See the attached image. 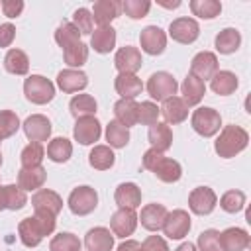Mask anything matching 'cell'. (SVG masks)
<instances>
[{"label":"cell","mask_w":251,"mask_h":251,"mask_svg":"<svg viewBox=\"0 0 251 251\" xmlns=\"http://www.w3.org/2000/svg\"><path fill=\"white\" fill-rule=\"evenodd\" d=\"M247 141H249V135L243 127L239 126H226L220 133V137L216 139V153L224 159H229V157H235L237 153H241L245 147H247Z\"/></svg>","instance_id":"6da1fadb"},{"label":"cell","mask_w":251,"mask_h":251,"mask_svg":"<svg viewBox=\"0 0 251 251\" xmlns=\"http://www.w3.org/2000/svg\"><path fill=\"white\" fill-rule=\"evenodd\" d=\"M24 94L33 104H47L55 96V86L49 78L41 75H31L24 82Z\"/></svg>","instance_id":"7a4b0ae2"},{"label":"cell","mask_w":251,"mask_h":251,"mask_svg":"<svg viewBox=\"0 0 251 251\" xmlns=\"http://www.w3.org/2000/svg\"><path fill=\"white\" fill-rule=\"evenodd\" d=\"M176 80L171 73H165V71H159V73H153L147 80V92L153 100H167L171 96L176 94Z\"/></svg>","instance_id":"3957f363"},{"label":"cell","mask_w":251,"mask_h":251,"mask_svg":"<svg viewBox=\"0 0 251 251\" xmlns=\"http://www.w3.org/2000/svg\"><path fill=\"white\" fill-rule=\"evenodd\" d=\"M222 126V118L214 108H198L192 114V127L196 133H200L202 137H212L214 133L220 131Z\"/></svg>","instance_id":"277c9868"},{"label":"cell","mask_w":251,"mask_h":251,"mask_svg":"<svg viewBox=\"0 0 251 251\" xmlns=\"http://www.w3.org/2000/svg\"><path fill=\"white\" fill-rule=\"evenodd\" d=\"M96 204H98V194L92 186H78L69 196V208L76 216L90 214L96 208Z\"/></svg>","instance_id":"5b68a950"},{"label":"cell","mask_w":251,"mask_h":251,"mask_svg":"<svg viewBox=\"0 0 251 251\" xmlns=\"http://www.w3.org/2000/svg\"><path fill=\"white\" fill-rule=\"evenodd\" d=\"M190 229V216L184 210H173L167 212L163 231L169 239H182Z\"/></svg>","instance_id":"8992f818"},{"label":"cell","mask_w":251,"mask_h":251,"mask_svg":"<svg viewBox=\"0 0 251 251\" xmlns=\"http://www.w3.org/2000/svg\"><path fill=\"white\" fill-rule=\"evenodd\" d=\"M216 204H218V196H216V192H214L212 188H208V186H198V188H194V190L190 192V196H188V206H190V210H192L194 214H198V216L210 214V212L216 208Z\"/></svg>","instance_id":"52a82bcc"},{"label":"cell","mask_w":251,"mask_h":251,"mask_svg":"<svg viewBox=\"0 0 251 251\" xmlns=\"http://www.w3.org/2000/svg\"><path fill=\"white\" fill-rule=\"evenodd\" d=\"M169 35L178 43H192L200 35V27L192 18H176L169 25Z\"/></svg>","instance_id":"ba28073f"},{"label":"cell","mask_w":251,"mask_h":251,"mask_svg":"<svg viewBox=\"0 0 251 251\" xmlns=\"http://www.w3.org/2000/svg\"><path fill=\"white\" fill-rule=\"evenodd\" d=\"M218 73V57L210 51H200L190 63V75L198 80H208Z\"/></svg>","instance_id":"9c48e42d"},{"label":"cell","mask_w":251,"mask_h":251,"mask_svg":"<svg viewBox=\"0 0 251 251\" xmlns=\"http://www.w3.org/2000/svg\"><path fill=\"white\" fill-rule=\"evenodd\" d=\"M100 122L94 118V116H84V118H78L76 124H75V129H73V135L78 143L82 145H90L94 141L100 139Z\"/></svg>","instance_id":"30bf717a"},{"label":"cell","mask_w":251,"mask_h":251,"mask_svg":"<svg viewBox=\"0 0 251 251\" xmlns=\"http://www.w3.org/2000/svg\"><path fill=\"white\" fill-rule=\"evenodd\" d=\"M139 43H141V49L149 55H161L167 47V35L161 27L157 25H147L145 29H141V35H139Z\"/></svg>","instance_id":"8fae6325"},{"label":"cell","mask_w":251,"mask_h":251,"mask_svg":"<svg viewBox=\"0 0 251 251\" xmlns=\"http://www.w3.org/2000/svg\"><path fill=\"white\" fill-rule=\"evenodd\" d=\"M24 131L31 143H43L51 135V122L41 114H33L24 122Z\"/></svg>","instance_id":"7c38bea8"},{"label":"cell","mask_w":251,"mask_h":251,"mask_svg":"<svg viewBox=\"0 0 251 251\" xmlns=\"http://www.w3.org/2000/svg\"><path fill=\"white\" fill-rule=\"evenodd\" d=\"M135 226H137V216L129 208H120L110 218V227H112L114 235H118V237L131 235L135 231Z\"/></svg>","instance_id":"4fadbf2b"},{"label":"cell","mask_w":251,"mask_h":251,"mask_svg":"<svg viewBox=\"0 0 251 251\" xmlns=\"http://www.w3.org/2000/svg\"><path fill=\"white\" fill-rule=\"evenodd\" d=\"M116 69L120 73H127V75H135L139 69H141V53L137 47H131V45H126L122 47L118 53H116Z\"/></svg>","instance_id":"5bb4252c"},{"label":"cell","mask_w":251,"mask_h":251,"mask_svg":"<svg viewBox=\"0 0 251 251\" xmlns=\"http://www.w3.org/2000/svg\"><path fill=\"white\" fill-rule=\"evenodd\" d=\"M31 206L33 210H43V212H51L53 216H57L63 208V198L49 188H41L31 196Z\"/></svg>","instance_id":"9a60e30c"},{"label":"cell","mask_w":251,"mask_h":251,"mask_svg":"<svg viewBox=\"0 0 251 251\" xmlns=\"http://www.w3.org/2000/svg\"><path fill=\"white\" fill-rule=\"evenodd\" d=\"M47 178V171L39 167H22L18 173V186L22 190H37L43 186Z\"/></svg>","instance_id":"2e32d148"},{"label":"cell","mask_w":251,"mask_h":251,"mask_svg":"<svg viewBox=\"0 0 251 251\" xmlns=\"http://www.w3.org/2000/svg\"><path fill=\"white\" fill-rule=\"evenodd\" d=\"M165 218H167V208L163 204H147L141 208V226L149 231H159L163 229V224H165Z\"/></svg>","instance_id":"e0dca14e"},{"label":"cell","mask_w":251,"mask_h":251,"mask_svg":"<svg viewBox=\"0 0 251 251\" xmlns=\"http://www.w3.org/2000/svg\"><path fill=\"white\" fill-rule=\"evenodd\" d=\"M120 10H122V4L116 0H98V2H94L92 18L100 27H106V25H110L112 20H116L120 16Z\"/></svg>","instance_id":"ac0fdd59"},{"label":"cell","mask_w":251,"mask_h":251,"mask_svg":"<svg viewBox=\"0 0 251 251\" xmlns=\"http://www.w3.org/2000/svg\"><path fill=\"white\" fill-rule=\"evenodd\" d=\"M114 200L120 208H129V210H135L139 208L141 204V190L137 184L133 182H122L118 188H116V194H114Z\"/></svg>","instance_id":"d6986e66"},{"label":"cell","mask_w":251,"mask_h":251,"mask_svg":"<svg viewBox=\"0 0 251 251\" xmlns=\"http://www.w3.org/2000/svg\"><path fill=\"white\" fill-rule=\"evenodd\" d=\"M18 233H20V239L25 247H37L41 243V239L45 237L41 226L37 224L35 216L33 218H24L18 226Z\"/></svg>","instance_id":"ffe728a7"},{"label":"cell","mask_w":251,"mask_h":251,"mask_svg":"<svg viewBox=\"0 0 251 251\" xmlns=\"http://www.w3.org/2000/svg\"><path fill=\"white\" fill-rule=\"evenodd\" d=\"M88 84V76L82 71L75 69H65L57 75V86L63 92H78Z\"/></svg>","instance_id":"44dd1931"},{"label":"cell","mask_w":251,"mask_h":251,"mask_svg":"<svg viewBox=\"0 0 251 251\" xmlns=\"http://www.w3.org/2000/svg\"><path fill=\"white\" fill-rule=\"evenodd\" d=\"M224 251H243L249 247V233L241 227H227L220 233Z\"/></svg>","instance_id":"7402d4cb"},{"label":"cell","mask_w":251,"mask_h":251,"mask_svg":"<svg viewBox=\"0 0 251 251\" xmlns=\"http://www.w3.org/2000/svg\"><path fill=\"white\" fill-rule=\"evenodd\" d=\"M161 114H163V118H165L167 124H173V126H175V124H180V122L186 120V116H188V106L182 102V98L171 96V98H167V100L163 102Z\"/></svg>","instance_id":"603a6c76"},{"label":"cell","mask_w":251,"mask_h":251,"mask_svg":"<svg viewBox=\"0 0 251 251\" xmlns=\"http://www.w3.org/2000/svg\"><path fill=\"white\" fill-rule=\"evenodd\" d=\"M84 245L88 251H110L114 247V235L106 227H92L84 237Z\"/></svg>","instance_id":"cb8c5ba5"},{"label":"cell","mask_w":251,"mask_h":251,"mask_svg":"<svg viewBox=\"0 0 251 251\" xmlns=\"http://www.w3.org/2000/svg\"><path fill=\"white\" fill-rule=\"evenodd\" d=\"M114 86H116V92H118L122 98H129V100H133V98H135L137 94H141V90H143L141 78H137L135 75H127V73H120V75L116 76Z\"/></svg>","instance_id":"d4e9b609"},{"label":"cell","mask_w":251,"mask_h":251,"mask_svg":"<svg viewBox=\"0 0 251 251\" xmlns=\"http://www.w3.org/2000/svg\"><path fill=\"white\" fill-rule=\"evenodd\" d=\"M180 90H182V102H184L186 106H196V104L204 98V94H206L204 82L198 80V78L192 76V75H188V76L182 80Z\"/></svg>","instance_id":"484cf974"},{"label":"cell","mask_w":251,"mask_h":251,"mask_svg":"<svg viewBox=\"0 0 251 251\" xmlns=\"http://www.w3.org/2000/svg\"><path fill=\"white\" fill-rule=\"evenodd\" d=\"M147 137H149L151 147L157 149V151H161V153H165L173 145V131H171V127L167 124H159V122L153 124L149 127Z\"/></svg>","instance_id":"4316f807"},{"label":"cell","mask_w":251,"mask_h":251,"mask_svg":"<svg viewBox=\"0 0 251 251\" xmlns=\"http://www.w3.org/2000/svg\"><path fill=\"white\" fill-rule=\"evenodd\" d=\"M90 45L94 47L96 53H110L116 45V29L112 25L94 29L90 35Z\"/></svg>","instance_id":"83f0119b"},{"label":"cell","mask_w":251,"mask_h":251,"mask_svg":"<svg viewBox=\"0 0 251 251\" xmlns=\"http://www.w3.org/2000/svg\"><path fill=\"white\" fill-rule=\"evenodd\" d=\"M239 43H241V35L235 27H226L216 35V49L222 55L235 53L239 49Z\"/></svg>","instance_id":"f1b7e54d"},{"label":"cell","mask_w":251,"mask_h":251,"mask_svg":"<svg viewBox=\"0 0 251 251\" xmlns=\"http://www.w3.org/2000/svg\"><path fill=\"white\" fill-rule=\"evenodd\" d=\"M114 114H116V122H120L122 126L129 127L137 124V104L129 98H122L114 104Z\"/></svg>","instance_id":"f546056e"},{"label":"cell","mask_w":251,"mask_h":251,"mask_svg":"<svg viewBox=\"0 0 251 251\" xmlns=\"http://www.w3.org/2000/svg\"><path fill=\"white\" fill-rule=\"evenodd\" d=\"M210 80H212L210 82L212 90L220 96H227L237 88V76L231 71H218Z\"/></svg>","instance_id":"4dcf8cb0"},{"label":"cell","mask_w":251,"mask_h":251,"mask_svg":"<svg viewBox=\"0 0 251 251\" xmlns=\"http://www.w3.org/2000/svg\"><path fill=\"white\" fill-rule=\"evenodd\" d=\"M4 67L12 75H27L29 71V59L22 49H10L4 57Z\"/></svg>","instance_id":"1f68e13d"},{"label":"cell","mask_w":251,"mask_h":251,"mask_svg":"<svg viewBox=\"0 0 251 251\" xmlns=\"http://www.w3.org/2000/svg\"><path fill=\"white\" fill-rule=\"evenodd\" d=\"M153 173H155V176H157L159 180H163V182H176V180L180 178V175H182V169H180V165H178L175 159L163 157V159L155 165Z\"/></svg>","instance_id":"d6a6232c"},{"label":"cell","mask_w":251,"mask_h":251,"mask_svg":"<svg viewBox=\"0 0 251 251\" xmlns=\"http://www.w3.org/2000/svg\"><path fill=\"white\" fill-rule=\"evenodd\" d=\"M114 161H116V155H114V151H112L108 145H96V147L90 151V155H88V163H90V167L96 169V171H106V169H110V167L114 165Z\"/></svg>","instance_id":"836d02e7"},{"label":"cell","mask_w":251,"mask_h":251,"mask_svg":"<svg viewBox=\"0 0 251 251\" xmlns=\"http://www.w3.org/2000/svg\"><path fill=\"white\" fill-rule=\"evenodd\" d=\"M96 108H98V104H96V100L90 94H76L71 100V104H69V110H71V114L76 120L78 118H84V116L96 114Z\"/></svg>","instance_id":"e575fe53"},{"label":"cell","mask_w":251,"mask_h":251,"mask_svg":"<svg viewBox=\"0 0 251 251\" xmlns=\"http://www.w3.org/2000/svg\"><path fill=\"white\" fill-rule=\"evenodd\" d=\"M55 41H57L59 47L65 51V49H69V47H73V45H76V43L80 41V31L75 27V24L63 22V24L57 27V31H55Z\"/></svg>","instance_id":"d590c367"},{"label":"cell","mask_w":251,"mask_h":251,"mask_svg":"<svg viewBox=\"0 0 251 251\" xmlns=\"http://www.w3.org/2000/svg\"><path fill=\"white\" fill-rule=\"evenodd\" d=\"M71 155H73V145H71L69 139H65V137H55V139L49 141V145H47V157H49L51 161H55V163H65V161H69Z\"/></svg>","instance_id":"8d00e7d4"},{"label":"cell","mask_w":251,"mask_h":251,"mask_svg":"<svg viewBox=\"0 0 251 251\" xmlns=\"http://www.w3.org/2000/svg\"><path fill=\"white\" fill-rule=\"evenodd\" d=\"M106 139L112 147L120 149V147H126L127 141H129V129L126 126H122L120 122L112 120L108 126H106Z\"/></svg>","instance_id":"74e56055"},{"label":"cell","mask_w":251,"mask_h":251,"mask_svg":"<svg viewBox=\"0 0 251 251\" xmlns=\"http://www.w3.org/2000/svg\"><path fill=\"white\" fill-rule=\"evenodd\" d=\"M190 10H192L194 16H198L202 20H212V18L220 16L222 4L218 0H192L190 2Z\"/></svg>","instance_id":"f35d334b"},{"label":"cell","mask_w":251,"mask_h":251,"mask_svg":"<svg viewBox=\"0 0 251 251\" xmlns=\"http://www.w3.org/2000/svg\"><path fill=\"white\" fill-rule=\"evenodd\" d=\"M2 196H4V204H6L8 210H22L27 204L25 192L16 184L2 186Z\"/></svg>","instance_id":"ab89813d"},{"label":"cell","mask_w":251,"mask_h":251,"mask_svg":"<svg viewBox=\"0 0 251 251\" xmlns=\"http://www.w3.org/2000/svg\"><path fill=\"white\" fill-rule=\"evenodd\" d=\"M45 157V149L41 143H29L22 149V155H20V161H22V167H39L41 161Z\"/></svg>","instance_id":"60d3db41"},{"label":"cell","mask_w":251,"mask_h":251,"mask_svg":"<svg viewBox=\"0 0 251 251\" xmlns=\"http://www.w3.org/2000/svg\"><path fill=\"white\" fill-rule=\"evenodd\" d=\"M49 251H80V241L76 235L63 231L59 235H55L49 243Z\"/></svg>","instance_id":"b9f144b4"},{"label":"cell","mask_w":251,"mask_h":251,"mask_svg":"<svg viewBox=\"0 0 251 251\" xmlns=\"http://www.w3.org/2000/svg\"><path fill=\"white\" fill-rule=\"evenodd\" d=\"M220 206L222 210H226L227 214H235L239 210H243L245 206V194L241 190H227L222 198H220Z\"/></svg>","instance_id":"7bdbcfd3"},{"label":"cell","mask_w":251,"mask_h":251,"mask_svg":"<svg viewBox=\"0 0 251 251\" xmlns=\"http://www.w3.org/2000/svg\"><path fill=\"white\" fill-rule=\"evenodd\" d=\"M63 53H65V63L69 67H82L86 63V59H88V47L82 41H78L76 45L65 49Z\"/></svg>","instance_id":"ee69618b"},{"label":"cell","mask_w":251,"mask_h":251,"mask_svg":"<svg viewBox=\"0 0 251 251\" xmlns=\"http://www.w3.org/2000/svg\"><path fill=\"white\" fill-rule=\"evenodd\" d=\"M122 10L131 20H141V18H145L149 14L151 2H147V0H124L122 2Z\"/></svg>","instance_id":"f6af8a7d"},{"label":"cell","mask_w":251,"mask_h":251,"mask_svg":"<svg viewBox=\"0 0 251 251\" xmlns=\"http://www.w3.org/2000/svg\"><path fill=\"white\" fill-rule=\"evenodd\" d=\"M20 127V120L12 110H0V139L12 137Z\"/></svg>","instance_id":"bcb514c9"},{"label":"cell","mask_w":251,"mask_h":251,"mask_svg":"<svg viewBox=\"0 0 251 251\" xmlns=\"http://www.w3.org/2000/svg\"><path fill=\"white\" fill-rule=\"evenodd\" d=\"M198 247H200V251H224L220 231L218 229H204L198 235Z\"/></svg>","instance_id":"7dc6e473"},{"label":"cell","mask_w":251,"mask_h":251,"mask_svg":"<svg viewBox=\"0 0 251 251\" xmlns=\"http://www.w3.org/2000/svg\"><path fill=\"white\" fill-rule=\"evenodd\" d=\"M159 114H161V110L153 102H141V104H137V122L143 124V126L157 124Z\"/></svg>","instance_id":"c3c4849f"},{"label":"cell","mask_w":251,"mask_h":251,"mask_svg":"<svg viewBox=\"0 0 251 251\" xmlns=\"http://www.w3.org/2000/svg\"><path fill=\"white\" fill-rule=\"evenodd\" d=\"M73 20H75V27L80 31V35H82V33H92L94 18H92V12H90V10H86V8L75 10Z\"/></svg>","instance_id":"681fc988"},{"label":"cell","mask_w":251,"mask_h":251,"mask_svg":"<svg viewBox=\"0 0 251 251\" xmlns=\"http://www.w3.org/2000/svg\"><path fill=\"white\" fill-rule=\"evenodd\" d=\"M35 220H37V224L41 226V229H43L45 235L53 233V229H55V216H53L51 212L35 210Z\"/></svg>","instance_id":"f907efd6"},{"label":"cell","mask_w":251,"mask_h":251,"mask_svg":"<svg viewBox=\"0 0 251 251\" xmlns=\"http://www.w3.org/2000/svg\"><path fill=\"white\" fill-rule=\"evenodd\" d=\"M0 6H2L4 16H8V18H16V16H20L22 10H24V2H22V0H4Z\"/></svg>","instance_id":"816d5d0a"},{"label":"cell","mask_w":251,"mask_h":251,"mask_svg":"<svg viewBox=\"0 0 251 251\" xmlns=\"http://www.w3.org/2000/svg\"><path fill=\"white\" fill-rule=\"evenodd\" d=\"M16 37V27L12 24H0V47H10Z\"/></svg>","instance_id":"f5cc1de1"},{"label":"cell","mask_w":251,"mask_h":251,"mask_svg":"<svg viewBox=\"0 0 251 251\" xmlns=\"http://www.w3.org/2000/svg\"><path fill=\"white\" fill-rule=\"evenodd\" d=\"M145 251H169V247H167V243H165V239L163 237H159V235H149L145 241H143V245H141Z\"/></svg>","instance_id":"db71d44e"},{"label":"cell","mask_w":251,"mask_h":251,"mask_svg":"<svg viewBox=\"0 0 251 251\" xmlns=\"http://www.w3.org/2000/svg\"><path fill=\"white\" fill-rule=\"evenodd\" d=\"M163 157H165V155H163L161 151H157V149H153V147H151V149H147V151L143 153V167H145V169H149V171H153V169H155V165H157Z\"/></svg>","instance_id":"11a10c76"},{"label":"cell","mask_w":251,"mask_h":251,"mask_svg":"<svg viewBox=\"0 0 251 251\" xmlns=\"http://www.w3.org/2000/svg\"><path fill=\"white\" fill-rule=\"evenodd\" d=\"M139 249H141V245H139L137 241H133V239L124 241V243L118 247V251H139Z\"/></svg>","instance_id":"9f6ffc18"},{"label":"cell","mask_w":251,"mask_h":251,"mask_svg":"<svg viewBox=\"0 0 251 251\" xmlns=\"http://www.w3.org/2000/svg\"><path fill=\"white\" fill-rule=\"evenodd\" d=\"M176 251H198V249L194 247V243H190V241H186V243H182V245H178V247H176Z\"/></svg>","instance_id":"6f0895ef"},{"label":"cell","mask_w":251,"mask_h":251,"mask_svg":"<svg viewBox=\"0 0 251 251\" xmlns=\"http://www.w3.org/2000/svg\"><path fill=\"white\" fill-rule=\"evenodd\" d=\"M159 4H161V6H165V8H178V6H180V2H178V0H175V2H163V0H161Z\"/></svg>","instance_id":"680465c9"},{"label":"cell","mask_w":251,"mask_h":251,"mask_svg":"<svg viewBox=\"0 0 251 251\" xmlns=\"http://www.w3.org/2000/svg\"><path fill=\"white\" fill-rule=\"evenodd\" d=\"M0 210H6V204H4V196H2V188H0Z\"/></svg>","instance_id":"91938a15"},{"label":"cell","mask_w":251,"mask_h":251,"mask_svg":"<svg viewBox=\"0 0 251 251\" xmlns=\"http://www.w3.org/2000/svg\"><path fill=\"white\" fill-rule=\"evenodd\" d=\"M0 165H2V155H0Z\"/></svg>","instance_id":"94428289"},{"label":"cell","mask_w":251,"mask_h":251,"mask_svg":"<svg viewBox=\"0 0 251 251\" xmlns=\"http://www.w3.org/2000/svg\"><path fill=\"white\" fill-rule=\"evenodd\" d=\"M139 251H145V249H143V247H141V249H139Z\"/></svg>","instance_id":"6125c7cd"},{"label":"cell","mask_w":251,"mask_h":251,"mask_svg":"<svg viewBox=\"0 0 251 251\" xmlns=\"http://www.w3.org/2000/svg\"><path fill=\"white\" fill-rule=\"evenodd\" d=\"M0 141H2V139H0Z\"/></svg>","instance_id":"be15d7a7"}]
</instances>
